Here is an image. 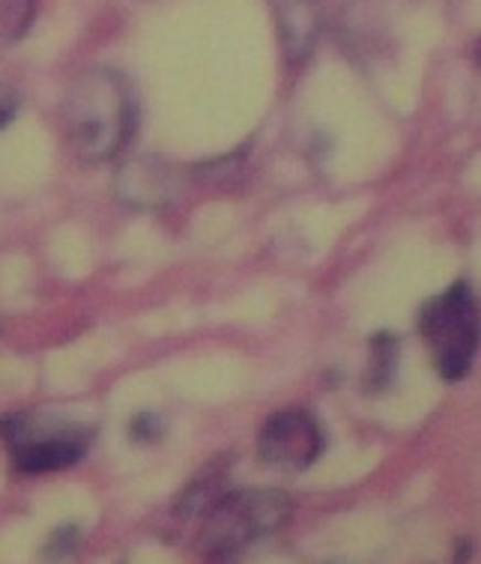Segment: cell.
Returning a JSON list of instances; mask_svg holds the SVG:
<instances>
[{"instance_id":"277c9868","label":"cell","mask_w":481,"mask_h":564,"mask_svg":"<svg viewBox=\"0 0 481 564\" xmlns=\"http://www.w3.org/2000/svg\"><path fill=\"white\" fill-rule=\"evenodd\" d=\"M0 433L21 473H54L75 466L93 442V433L82 424L33 412L3 415Z\"/></svg>"},{"instance_id":"3957f363","label":"cell","mask_w":481,"mask_h":564,"mask_svg":"<svg viewBox=\"0 0 481 564\" xmlns=\"http://www.w3.org/2000/svg\"><path fill=\"white\" fill-rule=\"evenodd\" d=\"M419 328L442 380H463L479 349V302L470 284L458 281L442 296L428 299L421 305Z\"/></svg>"},{"instance_id":"6da1fadb","label":"cell","mask_w":481,"mask_h":564,"mask_svg":"<svg viewBox=\"0 0 481 564\" xmlns=\"http://www.w3.org/2000/svg\"><path fill=\"white\" fill-rule=\"evenodd\" d=\"M135 126V105L120 75H84L66 96V129L70 141L87 162H105L124 150Z\"/></svg>"},{"instance_id":"9c48e42d","label":"cell","mask_w":481,"mask_h":564,"mask_svg":"<svg viewBox=\"0 0 481 564\" xmlns=\"http://www.w3.org/2000/svg\"><path fill=\"white\" fill-rule=\"evenodd\" d=\"M15 113H19V96L7 84H0V129L10 126Z\"/></svg>"},{"instance_id":"52a82bcc","label":"cell","mask_w":481,"mask_h":564,"mask_svg":"<svg viewBox=\"0 0 481 564\" xmlns=\"http://www.w3.org/2000/svg\"><path fill=\"white\" fill-rule=\"evenodd\" d=\"M222 492H227L225 478L215 473V469H210V473L201 475L192 487H185L183 499L177 502V513H180V517H195V513H204L206 508L222 496Z\"/></svg>"},{"instance_id":"7a4b0ae2","label":"cell","mask_w":481,"mask_h":564,"mask_svg":"<svg viewBox=\"0 0 481 564\" xmlns=\"http://www.w3.org/2000/svg\"><path fill=\"white\" fill-rule=\"evenodd\" d=\"M197 532V553L204 558H234L246 546L276 532L290 517V499L281 490H227L204 513Z\"/></svg>"},{"instance_id":"30bf717a","label":"cell","mask_w":481,"mask_h":564,"mask_svg":"<svg viewBox=\"0 0 481 564\" xmlns=\"http://www.w3.org/2000/svg\"><path fill=\"white\" fill-rule=\"evenodd\" d=\"M156 431H159V421L153 415H138L132 421V436L135 440H153Z\"/></svg>"},{"instance_id":"ba28073f","label":"cell","mask_w":481,"mask_h":564,"mask_svg":"<svg viewBox=\"0 0 481 564\" xmlns=\"http://www.w3.org/2000/svg\"><path fill=\"white\" fill-rule=\"evenodd\" d=\"M36 15V0H0V42L21 40Z\"/></svg>"},{"instance_id":"8992f818","label":"cell","mask_w":481,"mask_h":564,"mask_svg":"<svg viewBox=\"0 0 481 564\" xmlns=\"http://www.w3.org/2000/svg\"><path fill=\"white\" fill-rule=\"evenodd\" d=\"M398 338L392 332H380L371 338V359H368V373H365V391L380 394L386 389L398 370Z\"/></svg>"},{"instance_id":"5b68a950","label":"cell","mask_w":481,"mask_h":564,"mask_svg":"<svg viewBox=\"0 0 481 564\" xmlns=\"http://www.w3.org/2000/svg\"><path fill=\"white\" fill-rule=\"evenodd\" d=\"M323 431L308 410L276 412L257 433V457L281 473L308 469L323 454Z\"/></svg>"}]
</instances>
